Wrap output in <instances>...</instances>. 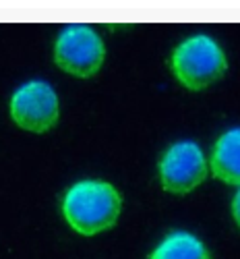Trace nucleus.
<instances>
[{
  "mask_svg": "<svg viewBox=\"0 0 240 259\" xmlns=\"http://www.w3.org/2000/svg\"><path fill=\"white\" fill-rule=\"evenodd\" d=\"M122 211V197L112 183L87 179L75 183L62 199V215L81 236L110 230Z\"/></svg>",
  "mask_w": 240,
  "mask_h": 259,
  "instance_id": "f257e3e1",
  "label": "nucleus"
},
{
  "mask_svg": "<svg viewBox=\"0 0 240 259\" xmlns=\"http://www.w3.org/2000/svg\"><path fill=\"white\" fill-rule=\"evenodd\" d=\"M170 71L188 92H203L228 71V58L217 41L205 33L182 39L172 50Z\"/></svg>",
  "mask_w": 240,
  "mask_h": 259,
  "instance_id": "f03ea898",
  "label": "nucleus"
},
{
  "mask_svg": "<svg viewBox=\"0 0 240 259\" xmlns=\"http://www.w3.org/2000/svg\"><path fill=\"white\" fill-rule=\"evenodd\" d=\"M106 60V46L100 33L89 25L64 27L54 41V62L64 73L89 79L100 73Z\"/></svg>",
  "mask_w": 240,
  "mask_h": 259,
  "instance_id": "7ed1b4c3",
  "label": "nucleus"
},
{
  "mask_svg": "<svg viewBox=\"0 0 240 259\" xmlns=\"http://www.w3.org/2000/svg\"><path fill=\"white\" fill-rule=\"evenodd\" d=\"M209 164L197 141L182 139L172 143L160 158L158 177L164 191L174 195H186L207 179Z\"/></svg>",
  "mask_w": 240,
  "mask_h": 259,
  "instance_id": "20e7f679",
  "label": "nucleus"
},
{
  "mask_svg": "<svg viewBox=\"0 0 240 259\" xmlns=\"http://www.w3.org/2000/svg\"><path fill=\"white\" fill-rule=\"evenodd\" d=\"M11 118L13 122L29 133H48L56 126L60 116L58 94L48 81L33 79L23 83L11 96Z\"/></svg>",
  "mask_w": 240,
  "mask_h": 259,
  "instance_id": "39448f33",
  "label": "nucleus"
},
{
  "mask_svg": "<svg viewBox=\"0 0 240 259\" xmlns=\"http://www.w3.org/2000/svg\"><path fill=\"white\" fill-rule=\"evenodd\" d=\"M209 170L217 181L240 187V126L222 133L209 158Z\"/></svg>",
  "mask_w": 240,
  "mask_h": 259,
  "instance_id": "423d86ee",
  "label": "nucleus"
},
{
  "mask_svg": "<svg viewBox=\"0 0 240 259\" xmlns=\"http://www.w3.org/2000/svg\"><path fill=\"white\" fill-rule=\"evenodd\" d=\"M149 259H213L205 243L190 232H172L151 251Z\"/></svg>",
  "mask_w": 240,
  "mask_h": 259,
  "instance_id": "0eeeda50",
  "label": "nucleus"
},
{
  "mask_svg": "<svg viewBox=\"0 0 240 259\" xmlns=\"http://www.w3.org/2000/svg\"><path fill=\"white\" fill-rule=\"evenodd\" d=\"M232 218L240 228V187H238V191L234 193V197H232Z\"/></svg>",
  "mask_w": 240,
  "mask_h": 259,
  "instance_id": "6e6552de",
  "label": "nucleus"
}]
</instances>
